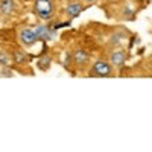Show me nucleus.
I'll use <instances>...</instances> for the list:
<instances>
[{
    "mask_svg": "<svg viewBox=\"0 0 152 152\" xmlns=\"http://www.w3.org/2000/svg\"><path fill=\"white\" fill-rule=\"evenodd\" d=\"M14 11H15L14 0H0V12L3 15H11Z\"/></svg>",
    "mask_w": 152,
    "mask_h": 152,
    "instance_id": "obj_8",
    "label": "nucleus"
},
{
    "mask_svg": "<svg viewBox=\"0 0 152 152\" xmlns=\"http://www.w3.org/2000/svg\"><path fill=\"white\" fill-rule=\"evenodd\" d=\"M18 40H20L21 46H24V47H32L38 43V38H37L34 28H23L18 34Z\"/></svg>",
    "mask_w": 152,
    "mask_h": 152,
    "instance_id": "obj_4",
    "label": "nucleus"
},
{
    "mask_svg": "<svg viewBox=\"0 0 152 152\" xmlns=\"http://www.w3.org/2000/svg\"><path fill=\"white\" fill-rule=\"evenodd\" d=\"M9 62H11V56L6 52H0V66L2 67L9 66Z\"/></svg>",
    "mask_w": 152,
    "mask_h": 152,
    "instance_id": "obj_11",
    "label": "nucleus"
},
{
    "mask_svg": "<svg viewBox=\"0 0 152 152\" xmlns=\"http://www.w3.org/2000/svg\"><path fill=\"white\" fill-rule=\"evenodd\" d=\"M50 64H52V58L49 55H43L40 59H38V69L40 70H49L50 69Z\"/></svg>",
    "mask_w": 152,
    "mask_h": 152,
    "instance_id": "obj_9",
    "label": "nucleus"
},
{
    "mask_svg": "<svg viewBox=\"0 0 152 152\" xmlns=\"http://www.w3.org/2000/svg\"><path fill=\"white\" fill-rule=\"evenodd\" d=\"M26 59H28V56H26V53H24V52H21V50H15V52H14V61L15 62L21 64V62H24Z\"/></svg>",
    "mask_w": 152,
    "mask_h": 152,
    "instance_id": "obj_10",
    "label": "nucleus"
},
{
    "mask_svg": "<svg viewBox=\"0 0 152 152\" xmlns=\"http://www.w3.org/2000/svg\"><path fill=\"white\" fill-rule=\"evenodd\" d=\"M72 58H73L76 66H84V64H87V62L90 61V53H88L87 50H84V49H78L72 55Z\"/></svg>",
    "mask_w": 152,
    "mask_h": 152,
    "instance_id": "obj_7",
    "label": "nucleus"
},
{
    "mask_svg": "<svg viewBox=\"0 0 152 152\" xmlns=\"http://www.w3.org/2000/svg\"><path fill=\"white\" fill-rule=\"evenodd\" d=\"M126 58H128V52H126V50L116 49V50H113V52L110 53V64H111V67L120 69V67L125 66Z\"/></svg>",
    "mask_w": 152,
    "mask_h": 152,
    "instance_id": "obj_5",
    "label": "nucleus"
},
{
    "mask_svg": "<svg viewBox=\"0 0 152 152\" xmlns=\"http://www.w3.org/2000/svg\"><path fill=\"white\" fill-rule=\"evenodd\" d=\"M34 31H35V34H37L38 41H43V43L53 40V38L56 37V31L53 29V26H49V24H44V23L35 24Z\"/></svg>",
    "mask_w": 152,
    "mask_h": 152,
    "instance_id": "obj_2",
    "label": "nucleus"
},
{
    "mask_svg": "<svg viewBox=\"0 0 152 152\" xmlns=\"http://www.w3.org/2000/svg\"><path fill=\"white\" fill-rule=\"evenodd\" d=\"M34 12L43 20H50L55 12L53 0H35L34 2Z\"/></svg>",
    "mask_w": 152,
    "mask_h": 152,
    "instance_id": "obj_1",
    "label": "nucleus"
},
{
    "mask_svg": "<svg viewBox=\"0 0 152 152\" xmlns=\"http://www.w3.org/2000/svg\"><path fill=\"white\" fill-rule=\"evenodd\" d=\"M88 75L90 76H100V78H104V76H111L113 75V67H111V64L108 61L99 59L91 66Z\"/></svg>",
    "mask_w": 152,
    "mask_h": 152,
    "instance_id": "obj_3",
    "label": "nucleus"
},
{
    "mask_svg": "<svg viewBox=\"0 0 152 152\" xmlns=\"http://www.w3.org/2000/svg\"><path fill=\"white\" fill-rule=\"evenodd\" d=\"M0 76H6V78H12V76H14V72L11 70V67H9V66H5V67H2V70H0Z\"/></svg>",
    "mask_w": 152,
    "mask_h": 152,
    "instance_id": "obj_12",
    "label": "nucleus"
},
{
    "mask_svg": "<svg viewBox=\"0 0 152 152\" xmlns=\"http://www.w3.org/2000/svg\"><path fill=\"white\" fill-rule=\"evenodd\" d=\"M85 8H87V6H82L79 2H72V3H69V5L64 8V12H66L70 18H75V17H78Z\"/></svg>",
    "mask_w": 152,
    "mask_h": 152,
    "instance_id": "obj_6",
    "label": "nucleus"
},
{
    "mask_svg": "<svg viewBox=\"0 0 152 152\" xmlns=\"http://www.w3.org/2000/svg\"><path fill=\"white\" fill-rule=\"evenodd\" d=\"M87 2H88V3H90V2H91V3H93V2H94V0H87Z\"/></svg>",
    "mask_w": 152,
    "mask_h": 152,
    "instance_id": "obj_13",
    "label": "nucleus"
}]
</instances>
